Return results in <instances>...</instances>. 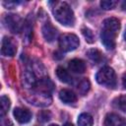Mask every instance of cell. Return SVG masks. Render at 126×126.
Returning a JSON list of instances; mask_svg holds the SVG:
<instances>
[{"label":"cell","instance_id":"obj_26","mask_svg":"<svg viewBox=\"0 0 126 126\" xmlns=\"http://www.w3.org/2000/svg\"><path fill=\"white\" fill-rule=\"evenodd\" d=\"M122 82H123V86H124V88H126V73L123 75V77H122Z\"/></svg>","mask_w":126,"mask_h":126},{"label":"cell","instance_id":"obj_18","mask_svg":"<svg viewBox=\"0 0 126 126\" xmlns=\"http://www.w3.org/2000/svg\"><path fill=\"white\" fill-rule=\"evenodd\" d=\"M113 105L117 109H119V110H121V111L126 113V94L116 97L113 100Z\"/></svg>","mask_w":126,"mask_h":126},{"label":"cell","instance_id":"obj_22","mask_svg":"<svg viewBox=\"0 0 126 126\" xmlns=\"http://www.w3.org/2000/svg\"><path fill=\"white\" fill-rule=\"evenodd\" d=\"M117 4V1L115 0H102L100 1V6L104 10H110L113 9Z\"/></svg>","mask_w":126,"mask_h":126},{"label":"cell","instance_id":"obj_24","mask_svg":"<svg viewBox=\"0 0 126 126\" xmlns=\"http://www.w3.org/2000/svg\"><path fill=\"white\" fill-rule=\"evenodd\" d=\"M19 4L18 1H4L3 2V6L7 9H13L15 8L17 5Z\"/></svg>","mask_w":126,"mask_h":126},{"label":"cell","instance_id":"obj_8","mask_svg":"<svg viewBox=\"0 0 126 126\" xmlns=\"http://www.w3.org/2000/svg\"><path fill=\"white\" fill-rule=\"evenodd\" d=\"M33 89H34V91L50 94L54 89V84L47 77L40 78L39 80H37V82H36L35 86L33 87Z\"/></svg>","mask_w":126,"mask_h":126},{"label":"cell","instance_id":"obj_1","mask_svg":"<svg viewBox=\"0 0 126 126\" xmlns=\"http://www.w3.org/2000/svg\"><path fill=\"white\" fill-rule=\"evenodd\" d=\"M120 30V22L116 18H107L103 21V27L100 33L101 42L107 49L115 47V38Z\"/></svg>","mask_w":126,"mask_h":126},{"label":"cell","instance_id":"obj_15","mask_svg":"<svg viewBox=\"0 0 126 126\" xmlns=\"http://www.w3.org/2000/svg\"><path fill=\"white\" fill-rule=\"evenodd\" d=\"M87 56L89 57V59H90L91 61H93V62L95 63V64H98V63L101 62V60L103 59L102 53H101L98 49H95V48L89 49V50L87 51Z\"/></svg>","mask_w":126,"mask_h":126},{"label":"cell","instance_id":"obj_12","mask_svg":"<svg viewBox=\"0 0 126 126\" xmlns=\"http://www.w3.org/2000/svg\"><path fill=\"white\" fill-rule=\"evenodd\" d=\"M104 126H126V120L115 113H108L104 119Z\"/></svg>","mask_w":126,"mask_h":126},{"label":"cell","instance_id":"obj_30","mask_svg":"<svg viewBox=\"0 0 126 126\" xmlns=\"http://www.w3.org/2000/svg\"><path fill=\"white\" fill-rule=\"evenodd\" d=\"M125 39H126V32H125Z\"/></svg>","mask_w":126,"mask_h":126},{"label":"cell","instance_id":"obj_5","mask_svg":"<svg viewBox=\"0 0 126 126\" xmlns=\"http://www.w3.org/2000/svg\"><path fill=\"white\" fill-rule=\"evenodd\" d=\"M80 44L79 38L76 34L73 33H65L62 34L59 38V47L62 51L68 52L75 50Z\"/></svg>","mask_w":126,"mask_h":126},{"label":"cell","instance_id":"obj_4","mask_svg":"<svg viewBox=\"0 0 126 126\" xmlns=\"http://www.w3.org/2000/svg\"><path fill=\"white\" fill-rule=\"evenodd\" d=\"M27 99L30 101V103H32L33 105L40 106V107H45L51 104V96L50 94L47 93H42L38 91H34L33 93L30 94L27 96Z\"/></svg>","mask_w":126,"mask_h":126},{"label":"cell","instance_id":"obj_6","mask_svg":"<svg viewBox=\"0 0 126 126\" xmlns=\"http://www.w3.org/2000/svg\"><path fill=\"white\" fill-rule=\"evenodd\" d=\"M4 21H5L6 27L14 33L20 32L24 28V23L18 15H15V14L6 15Z\"/></svg>","mask_w":126,"mask_h":126},{"label":"cell","instance_id":"obj_16","mask_svg":"<svg viewBox=\"0 0 126 126\" xmlns=\"http://www.w3.org/2000/svg\"><path fill=\"white\" fill-rule=\"evenodd\" d=\"M56 76L63 83H70L72 81V77L70 76V74L68 73V71H66L62 67H58L56 69Z\"/></svg>","mask_w":126,"mask_h":126},{"label":"cell","instance_id":"obj_10","mask_svg":"<svg viewBox=\"0 0 126 126\" xmlns=\"http://www.w3.org/2000/svg\"><path fill=\"white\" fill-rule=\"evenodd\" d=\"M41 31H42V34H43L44 39L48 42L53 41L57 36V30L55 29V27L50 22L45 23L43 25Z\"/></svg>","mask_w":126,"mask_h":126},{"label":"cell","instance_id":"obj_9","mask_svg":"<svg viewBox=\"0 0 126 126\" xmlns=\"http://www.w3.org/2000/svg\"><path fill=\"white\" fill-rule=\"evenodd\" d=\"M13 115L16 118V120L21 124H26L30 122L32 119V113L30 112V110L26 108H21V107L15 108L13 111Z\"/></svg>","mask_w":126,"mask_h":126},{"label":"cell","instance_id":"obj_11","mask_svg":"<svg viewBox=\"0 0 126 126\" xmlns=\"http://www.w3.org/2000/svg\"><path fill=\"white\" fill-rule=\"evenodd\" d=\"M37 80L35 78V74L32 69H27L22 76V84L25 88H33L36 84Z\"/></svg>","mask_w":126,"mask_h":126},{"label":"cell","instance_id":"obj_20","mask_svg":"<svg viewBox=\"0 0 126 126\" xmlns=\"http://www.w3.org/2000/svg\"><path fill=\"white\" fill-rule=\"evenodd\" d=\"M10 105H11V102L9 97L6 95H2L1 96V116H4L8 112Z\"/></svg>","mask_w":126,"mask_h":126},{"label":"cell","instance_id":"obj_17","mask_svg":"<svg viewBox=\"0 0 126 126\" xmlns=\"http://www.w3.org/2000/svg\"><path fill=\"white\" fill-rule=\"evenodd\" d=\"M94 119L91 114L89 113H82L78 118V125L79 126H93Z\"/></svg>","mask_w":126,"mask_h":126},{"label":"cell","instance_id":"obj_7","mask_svg":"<svg viewBox=\"0 0 126 126\" xmlns=\"http://www.w3.org/2000/svg\"><path fill=\"white\" fill-rule=\"evenodd\" d=\"M1 52L4 56H14L17 52V43L15 42V40L11 37L4 36L2 39Z\"/></svg>","mask_w":126,"mask_h":126},{"label":"cell","instance_id":"obj_19","mask_svg":"<svg viewBox=\"0 0 126 126\" xmlns=\"http://www.w3.org/2000/svg\"><path fill=\"white\" fill-rule=\"evenodd\" d=\"M90 87H91V84H90L89 80L83 79V80H81L80 83L78 84L77 89H78V92H79L81 94H86L89 92Z\"/></svg>","mask_w":126,"mask_h":126},{"label":"cell","instance_id":"obj_14","mask_svg":"<svg viewBox=\"0 0 126 126\" xmlns=\"http://www.w3.org/2000/svg\"><path fill=\"white\" fill-rule=\"evenodd\" d=\"M59 98L64 102V103H67V104H71V103H74L76 100H77V96L76 94L70 91V90H67V89H63L59 92Z\"/></svg>","mask_w":126,"mask_h":126},{"label":"cell","instance_id":"obj_23","mask_svg":"<svg viewBox=\"0 0 126 126\" xmlns=\"http://www.w3.org/2000/svg\"><path fill=\"white\" fill-rule=\"evenodd\" d=\"M50 117H51V113L48 110H42L37 114L38 121L40 122H46L50 119Z\"/></svg>","mask_w":126,"mask_h":126},{"label":"cell","instance_id":"obj_29","mask_svg":"<svg viewBox=\"0 0 126 126\" xmlns=\"http://www.w3.org/2000/svg\"><path fill=\"white\" fill-rule=\"evenodd\" d=\"M49 126H58V125H56V124H51V125H49Z\"/></svg>","mask_w":126,"mask_h":126},{"label":"cell","instance_id":"obj_13","mask_svg":"<svg viewBox=\"0 0 126 126\" xmlns=\"http://www.w3.org/2000/svg\"><path fill=\"white\" fill-rule=\"evenodd\" d=\"M68 67H69V70L71 72L76 73V74H82L86 70L85 62L81 59H78V58H75V59H72L71 61H69Z\"/></svg>","mask_w":126,"mask_h":126},{"label":"cell","instance_id":"obj_28","mask_svg":"<svg viewBox=\"0 0 126 126\" xmlns=\"http://www.w3.org/2000/svg\"><path fill=\"white\" fill-rule=\"evenodd\" d=\"M63 126H74V125H73L72 123H69V122H68V123H65Z\"/></svg>","mask_w":126,"mask_h":126},{"label":"cell","instance_id":"obj_25","mask_svg":"<svg viewBox=\"0 0 126 126\" xmlns=\"http://www.w3.org/2000/svg\"><path fill=\"white\" fill-rule=\"evenodd\" d=\"M1 126H13V123L4 116H1Z\"/></svg>","mask_w":126,"mask_h":126},{"label":"cell","instance_id":"obj_21","mask_svg":"<svg viewBox=\"0 0 126 126\" xmlns=\"http://www.w3.org/2000/svg\"><path fill=\"white\" fill-rule=\"evenodd\" d=\"M82 33L84 35V37L86 38V41L89 43H93L94 41V36L93 32L89 29V28H82Z\"/></svg>","mask_w":126,"mask_h":126},{"label":"cell","instance_id":"obj_27","mask_svg":"<svg viewBox=\"0 0 126 126\" xmlns=\"http://www.w3.org/2000/svg\"><path fill=\"white\" fill-rule=\"evenodd\" d=\"M121 9H122L123 11H126V1L122 2V4H121Z\"/></svg>","mask_w":126,"mask_h":126},{"label":"cell","instance_id":"obj_3","mask_svg":"<svg viewBox=\"0 0 126 126\" xmlns=\"http://www.w3.org/2000/svg\"><path fill=\"white\" fill-rule=\"evenodd\" d=\"M96 82L99 85H102L107 88H114L116 86V75L112 68L102 67L95 76Z\"/></svg>","mask_w":126,"mask_h":126},{"label":"cell","instance_id":"obj_2","mask_svg":"<svg viewBox=\"0 0 126 126\" xmlns=\"http://www.w3.org/2000/svg\"><path fill=\"white\" fill-rule=\"evenodd\" d=\"M53 15L55 19L63 26L72 27L75 23L74 13L66 2H56L53 9Z\"/></svg>","mask_w":126,"mask_h":126}]
</instances>
